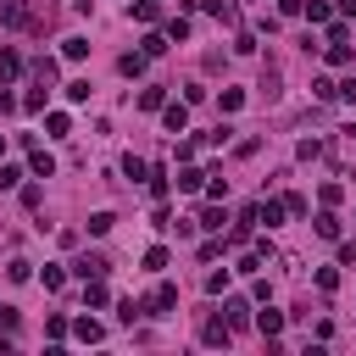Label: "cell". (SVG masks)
Here are the masks:
<instances>
[{
    "mask_svg": "<svg viewBox=\"0 0 356 356\" xmlns=\"http://www.w3.org/2000/svg\"><path fill=\"white\" fill-rule=\"evenodd\" d=\"M0 22H6V28H28V22H33L28 0H0Z\"/></svg>",
    "mask_w": 356,
    "mask_h": 356,
    "instance_id": "2",
    "label": "cell"
},
{
    "mask_svg": "<svg viewBox=\"0 0 356 356\" xmlns=\"http://www.w3.org/2000/svg\"><path fill=\"white\" fill-rule=\"evenodd\" d=\"M145 306H150V317H172V306H178V289H172V284H156Z\"/></svg>",
    "mask_w": 356,
    "mask_h": 356,
    "instance_id": "1",
    "label": "cell"
},
{
    "mask_svg": "<svg viewBox=\"0 0 356 356\" xmlns=\"http://www.w3.org/2000/svg\"><path fill=\"white\" fill-rule=\"evenodd\" d=\"M72 273H78V278H106V273H111V261H106L100 250H89V256H78V261H72Z\"/></svg>",
    "mask_w": 356,
    "mask_h": 356,
    "instance_id": "3",
    "label": "cell"
},
{
    "mask_svg": "<svg viewBox=\"0 0 356 356\" xmlns=\"http://www.w3.org/2000/svg\"><path fill=\"white\" fill-rule=\"evenodd\" d=\"M312 228H317V239H339V217H334V206H323V211L312 217Z\"/></svg>",
    "mask_w": 356,
    "mask_h": 356,
    "instance_id": "8",
    "label": "cell"
},
{
    "mask_svg": "<svg viewBox=\"0 0 356 356\" xmlns=\"http://www.w3.org/2000/svg\"><path fill=\"white\" fill-rule=\"evenodd\" d=\"M6 273H11V284H28V278H33V261H22V256H17Z\"/></svg>",
    "mask_w": 356,
    "mask_h": 356,
    "instance_id": "26",
    "label": "cell"
},
{
    "mask_svg": "<svg viewBox=\"0 0 356 356\" xmlns=\"http://www.w3.org/2000/svg\"><path fill=\"white\" fill-rule=\"evenodd\" d=\"M306 17H312V22H334V6H328V0H312Z\"/></svg>",
    "mask_w": 356,
    "mask_h": 356,
    "instance_id": "28",
    "label": "cell"
},
{
    "mask_svg": "<svg viewBox=\"0 0 356 356\" xmlns=\"http://www.w3.org/2000/svg\"><path fill=\"white\" fill-rule=\"evenodd\" d=\"M22 184V167H0V189H17Z\"/></svg>",
    "mask_w": 356,
    "mask_h": 356,
    "instance_id": "36",
    "label": "cell"
},
{
    "mask_svg": "<svg viewBox=\"0 0 356 356\" xmlns=\"http://www.w3.org/2000/svg\"><path fill=\"white\" fill-rule=\"evenodd\" d=\"M67 100H89V78H72L67 83Z\"/></svg>",
    "mask_w": 356,
    "mask_h": 356,
    "instance_id": "31",
    "label": "cell"
},
{
    "mask_svg": "<svg viewBox=\"0 0 356 356\" xmlns=\"http://www.w3.org/2000/svg\"><path fill=\"white\" fill-rule=\"evenodd\" d=\"M228 289V273H206V295H222Z\"/></svg>",
    "mask_w": 356,
    "mask_h": 356,
    "instance_id": "34",
    "label": "cell"
},
{
    "mask_svg": "<svg viewBox=\"0 0 356 356\" xmlns=\"http://www.w3.org/2000/svg\"><path fill=\"white\" fill-rule=\"evenodd\" d=\"M139 312H145V306H139V300H117V317H122V323H134V317H139Z\"/></svg>",
    "mask_w": 356,
    "mask_h": 356,
    "instance_id": "35",
    "label": "cell"
},
{
    "mask_svg": "<svg viewBox=\"0 0 356 356\" xmlns=\"http://www.w3.org/2000/svg\"><path fill=\"white\" fill-rule=\"evenodd\" d=\"M161 122H167V134H184V128H189V100H178V106H161Z\"/></svg>",
    "mask_w": 356,
    "mask_h": 356,
    "instance_id": "5",
    "label": "cell"
},
{
    "mask_svg": "<svg viewBox=\"0 0 356 356\" xmlns=\"http://www.w3.org/2000/svg\"><path fill=\"white\" fill-rule=\"evenodd\" d=\"M33 83H44V89L56 83V61H50V56H39V61H33Z\"/></svg>",
    "mask_w": 356,
    "mask_h": 356,
    "instance_id": "16",
    "label": "cell"
},
{
    "mask_svg": "<svg viewBox=\"0 0 356 356\" xmlns=\"http://www.w3.org/2000/svg\"><path fill=\"white\" fill-rule=\"evenodd\" d=\"M339 17H356V0H339Z\"/></svg>",
    "mask_w": 356,
    "mask_h": 356,
    "instance_id": "40",
    "label": "cell"
},
{
    "mask_svg": "<svg viewBox=\"0 0 356 356\" xmlns=\"http://www.w3.org/2000/svg\"><path fill=\"white\" fill-rule=\"evenodd\" d=\"M289 211H284V200H256V222H267V228H278Z\"/></svg>",
    "mask_w": 356,
    "mask_h": 356,
    "instance_id": "7",
    "label": "cell"
},
{
    "mask_svg": "<svg viewBox=\"0 0 356 356\" xmlns=\"http://www.w3.org/2000/svg\"><path fill=\"white\" fill-rule=\"evenodd\" d=\"M256 328H261L267 339H278V328H284V312H273V306H267V312H256Z\"/></svg>",
    "mask_w": 356,
    "mask_h": 356,
    "instance_id": "12",
    "label": "cell"
},
{
    "mask_svg": "<svg viewBox=\"0 0 356 356\" xmlns=\"http://www.w3.org/2000/svg\"><path fill=\"white\" fill-rule=\"evenodd\" d=\"M206 195L222 200V195H228V178H222V172H206Z\"/></svg>",
    "mask_w": 356,
    "mask_h": 356,
    "instance_id": "24",
    "label": "cell"
},
{
    "mask_svg": "<svg viewBox=\"0 0 356 356\" xmlns=\"http://www.w3.org/2000/svg\"><path fill=\"white\" fill-rule=\"evenodd\" d=\"M111 228H117V217H111V211H95V217H89V234H95V239H100V234H111Z\"/></svg>",
    "mask_w": 356,
    "mask_h": 356,
    "instance_id": "22",
    "label": "cell"
},
{
    "mask_svg": "<svg viewBox=\"0 0 356 356\" xmlns=\"http://www.w3.org/2000/svg\"><path fill=\"white\" fill-rule=\"evenodd\" d=\"M72 6H89V0H72Z\"/></svg>",
    "mask_w": 356,
    "mask_h": 356,
    "instance_id": "41",
    "label": "cell"
},
{
    "mask_svg": "<svg viewBox=\"0 0 356 356\" xmlns=\"http://www.w3.org/2000/svg\"><path fill=\"white\" fill-rule=\"evenodd\" d=\"M61 56H67V61H83V56H89V39H83V33L61 39Z\"/></svg>",
    "mask_w": 356,
    "mask_h": 356,
    "instance_id": "13",
    "label": "cell"
},
{
    "mask_svg": "<svg viewBox=\"0 0 356 356\" xmlns=\"http://www.w3.org/2000/svg\"><path fill=\"white\" fill-rule=\"evenodd\" d=\"M167 106V95H161V83H150V89H139V111H161Z\"/></svg>",
    "mask_w": 356,
    "mask_h": 356,
    "instance_id": "14",
    "label": "cell"
},
{
    "mask_svg": "<svg viewBox=\"0 0 356 356\" xmlns=\"http://www.w3.org/2000/svg\"><path fill=\"white\" fill-rule=\"evenodd\" d=\"M317 289L334 295V289H339V273H334V267H317Z\"/></svg>",
    "mask_w": 356,
    "mask_h": 356,
    "instance_id": "27",
    "label": "cell"
},
{
    "mask_svg": "<svg viewBox=\"0 0 356 356\" xmlns=\"http://www.w3.org/2000/svg\"><path fill=\"white\" fill-rule=\"evenodd\" d=\"M178 189H184V195L206 189V172H200V167H184V172H178Z\"/></svg>",
    "mask_w": 356,
    "mask_h": 356,
    "instance_id": "15",
    "label": "cell"
},
{
    "mask_svg": "<svg viewBox=\"0 0 356 356\" xmlns=\"http://www.w3.org/2000/svg\"><path fill=\"white\" fill-rule=\"evenodd\" d=\"M145 267L161 273V267H167V245H150V250H145Z\"/></svg>",
    "mask_w": 356,
    "mask_h": 356,
    "instance_id": "25",
    "label": "cell"
},
{
    "mask_svg": "<svg viewBox=\"0 0 356 356\" xmlns=\"http://www.w3.org/2000/svg\"><path fill=\"white\" fill-rule=\"evenodd\" d=\"M222 312H228V328H245V323H250V300H239V295H234Z\"/></svg>",
    "mask_w": 356,
    "mask_h": 356,
    "instance_id": "11",
    "label": "cell"
},
{
    "mask_svg": "<svg viewBox=\"0 0 356 356\" xmlns=\"http://www.w3.org/2000/svg\"><path fill=\"white\" fill-rule=\"evenodd\" d=\"M278 83H284V72H278V61H267V67H261V83H256V89H261L267 100H278V95H284Z\"/></svg>",
    "mask_w": 356,
    "mask_h": 356,
    "instance_id": "6",
    "label": "cell"
},
{
    "mask_svg": "<svg viewBox=\"0 0 356 356\" xmlns=\"http://www.w3.org/2000/svg\"><path fill=\"white\" fill-rule=\"evenodd\" d=\"M323 56H328V67H350V39H328Z\"/></svg>",
    "mask_w": 356,
    "mask_h": 356,
    "instance_id": "9",
    "label": "cell"
},
{
    "mask_svg": "<svg viewBox=\"0 0 356 356\" xmlns=\"http://www.w3.org/2000/svg\"><path fill=\"white\" fill-rule=\"evenodd\" d=\"M200 339H206V345H228V339H234L228 317H206V323H200Z\"/></svg>",
    "mask_w": 356,
    "mask_h": 356,
    "instance_id": "4",
    "label": "cell"
},
{
    "mask_svg": "<svg viewBox=\"0 0 356 356\" xmlns=\"http://www.w3.org/2000/svg\"><path fill=\"white\" fill-rule=\"evenodd\" d=\"M245 106V89H222V111H239Z\"/></svg>",
    "mask_w": 356,
    "mask_h": 356,
    "instance_id": "32",
    "label": "cell"
},
{
    "mask_svg": "<svg viewBox=\"0 0 356 356\" xmlns=\"http://www.w3.org/2000/svg\"><path fill=\"white\" fill-rule=\"evenodd\" d=\"M334 100H356V72H350L345 83H334Z\"/></svg>",
    "mask_w": 356,
    "mask_h": 356,
    "instance_id": "37",
    "label": "cell"
},
{
    "mask_svg": "<svg viewBox=\"0 0 356 356\" xmlns=\"http://www.w3.org/2000/svg\"><path fill=\"white\" fill-rule=\"evenodd\" d=\"M156 17H161L156 0H134V22H156Z\"/></svg>",
    "mask_w": 356,
    "mask_h": 356,
    "instance_id": "20",
    "label": "cell"
},
{
    "mask_svg": "<svg viewBox=\"0 0 356 356\" xmlns=\"http://www.w3.org/2000/svg\"><path fill=\"white\" fill-rule=\"evenodd\" d=\"M39 278H44V289H61V284H67V273H61V267H50V261H44V273H39Z\"/></svg>",
    "mask_w": 356,
    "mask_h": 356,
    "instance_id": "29",
    "label": "cell"
},
{
    "mask_svg": "<svg viewBox=\"0 0 356 356\" xmlns=\"http://www.w3.org/2000/svg\"><path fill=\"white\" fill-rule=\"evenodd\" d=\"M167 50V33H145V56H161Z\"/></svg>",
    "mask_w": 356,
    "mask_h": 356,
    "instance_id": "30",
    "label": "cell"
},
{
    "mask_svg": "<svg viewBox=\"0 0 356 356\" xmlns=\"http://www.w3.org/2000/svg\"><path fill=\"white\" fill-rule=\"evenodd\" d=\"M72 334H78V339H83V345H100V334H106V328H100V323H95V317H83V323H78V328H72Z\"/></svg>",
    "mask_w": 356,
    "mask_h": 356,
    "instance_id": "19",
    "label": "cell"
},
{
    "mask_svg": "<svg viewBox=\"0 0 356 356\" xmlns=\"http://www.w3.org/2000/svg\"><path fill=\"white\" fill-rule=\"evenodd\" d=\"M222 222H228V217H222L217 206H206V211H200V228H222Z\"/></svg>",
    "mask_w": 356,
    "mask_h": 356,
    "instance_id": "33",
    "label": "cell"
},
{
    "mask_svg": "<svg viewBox=\"0 0 356 356\" xmlns=\"http://www.w3.org/2000/svg\"><path fill=\"white\" fill-rule=\"evenodd\" d=\"M22 72V56L17 50H0V78H17Z\"/></svg>",
    "mask_w": 356,
    "mask_h": 356,
    "instance_id": "23",
    "label": "cell"
},
{
    "mask_svg": "<svg viewBox=\"0 0 356 356\" xmlns=\"http://www.w3.org/2000/svg\"><path fill=\"white\" fill-rule=\"evenodd\" d=\"M44 128L61 139V134H72V117H67V111H50V117H44Z\"/></svg>",
    "mask_w": 356,
    "mask_h": 356,
    "instance_id": "21",
    "label": "cell"
},
{
    "mask_svg": "<svg viewBox=\"0 0 356 356\" xmlns=\"http://www.w3.org/2000/svg\"><path fill=\"white\" fill-rule=\"evenodd\" d=\"M83 300H89V306H106L111 295H106V284H100V278H83Z\"/></svg>",
    "mask_w": 356,
    "mask_h": 356,
    "instance_id": "18",
    "label": "cell"
},
{
    "mask_svg": "<svg viewBox=\"0 0 356 356\" xmlns=\"http://www.w3.org/2000/svg\"><path fill=\"white\" fill-rule=\"evenodd\" d=\"M300 6H306V0H278V11H284V17H295Z\"/></svg>",
    "mask_w": 356,
    "mask_h": 356,
    "instance_id": "39",
    "label": "cell"
},
{
    "mask_svg": "<svg viewBox=\"0 0 356 356\" xmlns=\"http://www.w3.org/2000/svg\"><path fill=\"white\" fill-rule=\"evenodd\" d=\"M145 61H150L145 50H128V56L117 61V72H122V78H139V72H145Z\"/></svg>",
    "mask_w": 356,
    "mask_h": 356,
    "instance_id": "10",
    "label": "cell"
},
{
    "mask_svg": "<svg viewBox=\"0 0 356 356\" xmlns=\"http://www.w3.org/2000/svg\"><path fill=\"white\" fill-rule=\"evenodd\" d=\"M28 167H33V178H50V172H56V161H50V150H33V156H28Z\"/></svg>",
    "mask_w": 356,
    "mask_h": 356,
    "instance_id": "17",
    "label": "cell"
},
{
    "mask_svg": "<svg viewBox=\"0 0 356 356\" xmlns=\"http://www.w3.org/2000/svg\"><path fill=\"white\" fill-rule=\"evenodd\" d=\"M0 111H17V95L11 89H0Z\"/></svg>",
    "mask_w": 356,
    "mask_h": 356,
    "instance_id": "38",
    "label": "cell"
}]
</instances>
